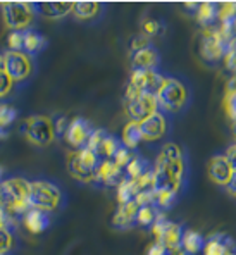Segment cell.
Here are the masks:
<instances>
[{
  "label": "cell",
  "mask_w": 236,
  "mask_h": 255,
  "mask_svg": "<svg viewBox=\"0 0 236 255\" xmlns=\"http://www.w3.org/2000/svg\"><path fill=\"white\" fill-rule=\"evenodd\" d=\"M207 174H209V179H211L214 185H219L226 188L228 183L233 178L235 169L230 164V160L226 159V155H214L209 160Z\"/></svg>",
  "instance_id": "9a60e30c"
},
{
  "label": "cell",
  "mask_w": 236,
  "mask_h": 255,
  "mask_svg": "<svg viewBox=\"0 0 236 255\" xmlns=\"http://www.w3.org/2000/svg\"><path fill=\"white\" fill-rule=\"evenodd\" d=\"M22 224L24 228L33 235H40L50 226V216L48 212H43L40 209H29L28 212L22 216Z\"/></svg>",
  "instance_id": "44dd1931"
},
{
  "label": "cell",
  "mask_w": 236,
  "mask_h": 255,
  "mask_svg": "<svg viewBox=\"0 0 236 255\" xmlns=\"http://www.w3.org/2000/svg\"><path fill=\"white\" fill-rule=\"evenodd\" d=\"M47 47V38L43 35H40L35 29H26L24 31V43H22V52L28 55H35L38 52H42Z\"/></svg>",
  "instance_id": "cb8c5ba5"
},
{
  "label": "cell",
  "mask_w": 236,
  "mask_h": 255,
  "mask_svg": "<svg viewBox=\"0 0 236 255\" xmlns=\"http://www.w3.org/2000/svg\"><path fill=\"white\" fill-rule=\"evenodd\" d=\"M228 42L223 38L219 29L214 31H205L200 40V55L205 62H217L223 61L226 55Z\"/></svg>",
  "instance_id": "7c38bea8"
},
{
  "label": "cell",
  "mask_w": 236,
  "mask_h": 255,
  "mask_svg": "<svg viewBox=\"0 0 236 255\" xmlns=\"http://www.w3.org/2000/svg\"><path fill=\"white\" fill-rule=\"evenodd\" d=\"M224 66H226L228 71L236 76V36L231 38V42L228 43V48H226V55H224Z\"/></svg>",
  "instance_id": "4dcf8cb0"
},
{
  "label": "cell",
  "mask_w": 236,
  "mask_h": 255,
  "mask_svg": "<svg viewBox=\"0 0 236 255\" xmlns=\"http://www.w3.org/2000/svg\"><path fill=\"white\" fill-rule=\"evenodd\" d=\"M22 134L36 147H48L55 140V126L48 116H31L22 125Z\"/></svg>",
  "instance_id": "8992f818"
},
{
  "label": "cell",
  "mask_w": 236,
  "mask_h": 255,
  "mask_svg": "<svg viewBox=\"0 0 236 255\" xmlns=\"http://www.w3.org/2000/svg\"><path fill=\"white\" fill-rule=\"evenodd\" d=\"M121 147H122L121 140H118L116 136L109 134L106 129H93V133L90 134L88 145H86V148L95 152L102 160L112 159V157L116 155V152Z\"/></svg>",
  "instance_id": "8fae6325"
},
{
  "label": "cell",
  "mask_w": 236,
  "mask_h": 255,
  "mask_svg": "<svg viewBox=\"0 0 236 255\" xmlns=\"http://www.w3.org/2000/svg\"><path fill=\"white\" fill-rule=\"evenodd\" d=\"M155 112H159V104H157L155 95L140 93L136 97L126 99V114L129 116V121L141 123Z\"/></svg>",
  "instance_id": "30bf717a"
},
{
  "label": "cell",
  "mask_w": 236,
  "mask_h": 255,
  "mask_svg": "<svg viewBox=\"0 0 236 255\" xmlns=\"http://www.w3.org/2000/svg\"><path fill=\"white\" fill-rule=\"evenodd\" d=\"M224 109H226L228 118H230L233 123H236V93L235 95L224 97Z\"/></svg>",
  "instance_id": "74e56055"
},
{
  "label": "cell",
  "mask_w": 236,
  "mask_h": 255,
  "mask_svg": "<svg viewBox=\"0 0 236 255\" xmlns=\"http://www.w3.org/2000/svg\"><path fill=\"white\" fill-rule=\"evenodd\" d=\"M12 86H14V81L10 80L9 74L2 69V71H0V99L9 95L10 90H12Z\"/></svg>",
  "instance_id": "8d00e7d4"
},
{
  "label": "cell",
  "mask_w": 236,
  "mask_h": 255,
  "mask_svg": "<svg viewBox=\"0 0 236 255\" xmlns=\"http://www.w3.org/2000/svg\"><path fill=\"white\" fill-rule=\"evenodd\" d=\"M133 157L134 155H133V152H131V150H128L126 147H121L118 152H116V155L112 157V160H114L119 167H122V169H124V167L131 162V159H133Z\"/></svg>",
  "instance_id": "e575fe53"
},
{
  "label": "cell",
  "mask_w": 236,
  "mask_h": 255,
  "mask_svg": "<svg viewBox=\"0 0 236 255\" xmlns=\"http://www.w3.org/2000/svg\"><path fill=\"white\" fill-rule=\"evenodd\" d=\"M155 97L159 109H164L167 112L183 111L190 100L188 88L185 86V83H181L176 78H166Z\"/></svg>",
  "instance_id": "277c9868"
},
{
  "label": "cell",
  "mask_w": 236,
  "mask_h": 255,
  "mask_svg": "<svg viewBox=\"0 0 236 255\" xmlns=\"http://www.w3.org/2000/svg\"><path fill=\"white\" fill-rule=\"evenodd\" d=\"M166 78L157 69H145V71H133L129 76V83L126 86V99L136 97L140 93L157 95Z\"/></svg>",
  "instance_id": "52a82bcc"
},
{
  "label": "cell",
  "mask_w": 236,
  "mask_h": 255,
  "mask_svg": "<svg viewBox=\"0 0 236 255\" xmlns=\"http://www.w3.org/2000/svg\"><path fill=\"white\" fill-rule=\"evenodd\" d=\"M2 176H3V169H2V166H0V183L3 181V179H2Z\"/></svg>",
  "instance_id": "ee69618b"
},
{
  "label": "cell",
  "mask_w": 236,
  "mask_h": 255,
  "mask_svg": "<svg viewBox=\"0 0 236 255\" xmlns=\"http://www.w3.org/2000/svg\"><path fill=\"white\" fill-rule=\"evenodd\" d=\"M93 133V128L90 125V121H86L85 118H74L69 121V126L66 129V141L74 147L76 150L85 148L88 145L90 134Z\"/></svg>",
  "instance_id": "4fadbf2b"
},
{
  "label": "cell",
  "mask_w": 236,
  "mask_h": 255,
  "mask_svg": "<svg viewBox=\"0 0 236 255\" xmlns=\"http://www.w3.org/2000/svg\"><path fill=\"white\" fill-rule=\"evenodd\" d=\"M205 247V238L202 233L195 230H185L183 231V240H181V249L185 250L186 255H197L204 252Z\"/></svg>",
  "instance_id": "603a6c76"
},
{
  "label": "cell",
  "mask_w": 236,
  "mask_h": 255,
  "mask_svg": "<svg viewBox=\"0 0 236 255\" xmlns=\"http://www.w3.org/2000/svg\"><path fill=\"white\" fill-rule=\"evenodd\" d=\"M3 71L9 74V78L14 83L28 80L33 73L31 57L28 54H24V52L7 50L3 54Z\"/></svg>",
  "instance_id": "9c48e42d"
},
{
  "label": "cell",
  "mask_w": 236,
  "mask_h": 255,
  "mask_svg": "<svg viewBox=\"0 0 236 255\" xmlns=\"http://www.w3.org/2000/svg\"><path fill=\"white\" fill-rule=\"evenodd\" d=\"M185 178V155L179 145L166 143L153 166V191H171L178 195Z\"/></svg>",
  "instance_id": "6da1fadb"
},
{
  "label": "cell",
  "mask_w": 236,
  "mask_h": 255,
  "mask_svg": "<svg viewBox=\"0 0 236 255\" xmlns=\"http://www.w3.org/2000/svg\"><path fill=\"white\" fill-rule=\"evenodd\" d=\"M35 10L45 19L57 21L73 14V2H42L35 3Z\"/></svg>",
  "instance_id": "ffe728a7"
},
{
  "label": "cell",
  "mask_w": 236,
  "mask_h": 255,
  "mask_svg": "<svg viewBox=\"0 0 236 255\" xmlns=\"http://www.w3.org/2000/svg\"><path fill=\"white\" fill-rule=\"evenodd\" d=\"M12 247H14L12 231L7 230V228H2L0 230V255H7L12 250Z\"/></svg>",
  "instance_id": "1f68e13d"
},
{
  "label": "cell",
  "mask_w": 236,
  "mask_h": 255,
  "mask_svg": "<svg viewBox=\"0 0 236 255\" xmlns=\"http://www.w3.org/2000/svg\"><path fill=\"white\" fill-rule=\"evenodd\" d=\"M140 129L143 134V141H155L160 140L164 134L167 133V121L164 118V114L155 112L150 118H147L145 121L140 123Z\"/></svg>",
  "instance_id": "e0dca14e"
},
{
  "label": "cell",
  "mask_w": 236,
  "mask_h": 255,
  "mask_svg": "<svg viewBox=\"0 0 236 255\" xmlns=\"http://www.w3.org/2000/svg\"><path fill=\"white\" fill-rule=\"evenodd\" d=\"M150 230L155 236V242L160 243V245L167 247V249H179L181 247L183 231L185 230L178 223H172L162 214H159V217L155 219Z\"/></svg>",
  "instance_id": "ba28073f"
},
{
  "label": "cell",
  "mask_w": 236,
  "mask_h": 255,
  "mask_svg": "<svg viewBox=\"0 0 236 255\" xmlns=\"http://www.w3.org/2000/svg\"><path fill=\"white\" fill-rule=\"evenodd\" d=\"M3 69V54H0V71Z\"/></svg>",
  "instance_id": "b9f144b4"
},
{
  "label": "cell",
  "mask_w": 236,
  "mask_h": 255,
  "mask_svg": "<svg viewBox=\"0 0 236 255\" xmlns=\"http://www.w3.org/2000/svg\"><path fill=\"white\" fill-rule=\"evenodd\" d=\"M141 31H143L145 36L152 38V36H157L162 31V24H160V21L153 19V17H148V19H145L141 22Z\"/></svg>",
  "instance_id": "d6a6232c"
},
{
  "label": "cell",
  "mask_w": 236,
  "mask_h": 255,
  "mask_svg": "<svg viewBox=\"0 0 236 255\" xmlns=\"http://www.w3.org/2000/svg\"><path fill=\"white\" fill-rule=\"evenodd\" d=\"M102 10V5L97 2H74L73 3V16L80 21L95 19Z\"/></svg>",
  "instance_id": "484cf974"
},
{
  "label": "cell",
  "mask_w": 236,
  "mask_h": 255,
  "mask_svg": "<svg viewBox=\"0 0 236 255\" xmlns=\"http://www.w3.org/2000/svg\"><path fill=\"white\" fill-rule=\"evenodd\" d=\"M150 45H152L150 38H148V36H145L143 33H141V35L133 36V40H131V43H129V50L131 52H138V50H141V48L150 47Z\"/></svg>",
  "instance_id": "d590c367"
},
{
  "label": "cell",
  "mask_w": 236,
  "mask_h": 255,
  "mask_svg": "<svg viewBox=\"0 0 236 255\" xmlns=\"http://www.w3.org/2000/svg\"><path fill=\"white\" fill-rule=\"evenodd\" d=\"M147 171H150V167H148L147 160H143L141 157H138V155H134L133 159H131V162L124 167L126 178H129V179L140 178V176L145 174Z\"/></svg>",
  "instance_id": "83f0119b"
},
{
  "label": "cell",
  "mask_w": 236,
  "mask_h": 255,
  "mask_svg": "<svg viewBox=\"0 0 236 255\" xmlns=\"http://www.w3.org/2000/svg\"><path fill=\"white\" fill-rule=\"evenodd\" d=\"M3 205V200H2V193H0V207Z\"/></svg>",
  "instance_id": "f6af8a7d"
},
{
  "label": "cell",
  "mask_w": 236,
  "mask_h": 255,
  "mask_svg": "<svg viewBox=\"0 0 236 255\" xmlns=\"http://www.w3.org/2000/svg\"><path fill=\"white\" fill-rule=\"evenodd\" d=\"M226 190H228V193H230V195H233V197H236V171H235L233 178H231V181L228 183Z\"/></svg>",
  "instance_id": "60d3db41"
},
{
  "label": "cell",
  "mask_w": 236,
  "mask_h": 255,
  "mask_svg": "<svg viewBox=\"0 0 236 255\" xmlns=\"http://www.w3.org/2000/svg\"><path fill=\"white\" fill-rule=\"evenodd\" d=\"M226 159L230 160V164L233 166V169L236 171V143L235 145H231V147H228V150H226Z\"/></svg>",
  "instance_id": "ab89813d"
},
{
  "label": "cell",
  "mask_w": 236,
  "mask_h": 255,
  "mask_svg": "<svg viewBox=\"0 0 236 255\" xmlns=\"http://www.w3.org/2000/svg\"><path fill=\"white\" fill-rule=\"evenodd\" d=\"M233 136H235V140H236V123H233Z\"/></svg>",
  "instance_id": "7bdbcfd3"
},
{
  "label": "cell",
  "mask_w": 236,
  "mask_h": 255,
  "mask_svg": "<svg viewBox=\"0 0 236 255\" xmlns=\"http://www.w3.org/2000/svg\"><path fill=\"white\" fill-rule=\"evenodd\" d=\"M138 204L136 202H128V204H119L118 211L112 216V226L116 230H131L136 226V216H138Z\"/></svg>",
  "instance_id": "ac0fdd59"
},
{
  "label": "cell",
  "mask_w": 236,
  "mask_h": 255,
  "mask_svg": "<svg viewBox=\"0 0 236 255\" xmlns=\"http://www.w3.org/2000/svg\"><path fill=\"white\" fill-rule=\"evenodd\" d=\"M204 255H236V240L228 233H214L205 240Z\"/></svg>",
  "instance_id": "2e32d148"
},
{
  "label": "cell",
  "mask_w": 236,
  "mask_h": 255,
  "mask_svg": "<svg viewBox=\"0 0 236 255\" xmlns=\"http://www.w3.org/2000/svg\"><path fill=\"white\" fill-rule=\"evenodd\" d=\"M147 255H167V247L160 245V243L153 242L147 250Z\"/></svg>",
  "instance_id": "f35d334b"
},
{
  "label": "cell",
  "mask_w": 236,
  "mask_h": 255,
  "mask_svg": "<svg viewBox=\"0 0 236 255\" xmlns=\"http://www.w3.org/2000/svg\"><path fill=\"white\" fill-rule=\"evenodd\" d=\"M67 171H69V174L73 176L74 179H78V181H81V183L95 181V171L88 169V167H85L83 164H81V160L78 159L76 150L67 155Z\"/></svg>",
  "instance_id": "7402d4cb"
},
{
  "label": "cell",
  "mask_w": 236,
  "mask_h": 255,
  "mask_svg": "<svg viewBox=\"0 0 236 255\" xmlns=\"http://www.w3.org/2000/svg\"><path fill=\"white\" fill-rule=\"evenodd\" d=\"M159 217L155 205H148V207H140L138 209V216H136V224L143 228H152L155 219Z\"/></svg>",
  "instance_id": "f1b7e54d"
},
{
  "label": "cell",
  "mask_w": 236,
  "mask_h": 255,
  "mask_svg": "<svg viewBox=\"0 0 236 255\" xmlns=\"http://www.w3.org/2000/svg\"><path fill=\"white\" fill-rule=\"evenodd\" d=\"M138 193H140V191H138V186H136V183H134V179L126 178L124 181L118 186V202L119 204L133 202Z\"/></svg>",
  "instance_id": "4316f807"
},
{
  "label": "cell",
  "mask_w": 236,
  "mask_h": 255,
  "mask_svg": "<svg viewBox=\"0 0 236 255\" xmlns=\"http://www.w3.org/2000/svg\"><path fill=\"white\" fill-rule=\"evenodd\" d=\"M143 141V134H141L140 129V123L129 121L128 125L122 129V136H121V143L122 147H126L128 150H134L138 148V145Z\"/></svg>",
  "instance_id": "d4e9b609"
},
{
  "label": "cell",
  "mask_w": 236,
  "mask_h": 255,
  "mask_svg": "<svg viewBox=\"0 0 236 255\" xmlns=\"http://www.w3.org/2000/svg\"><path fill=\"white\" fill-rule=\"evenodd\" d=\"M159 52L157 48L150 45L147 48H141L138 52H131V69L133 71H145V69H155L159 66Z\"/></svg>",
  "instance_id": "d6986e66"
},
{
  "label": "cell",
  "mask_w": 236,
  "mask_h": 255,
  "mask_svg": "<svg viewBox=\"0 0 236 255\" xmlns=\"http://www.w3.org/2000/svg\"><path fill=\"white\" fill-rule=\"evenodd\" d=\"M2 136H3V131H2V129H0V138H2Z\"/></svg>",
  "instance_id": "bcb514c9"
},
{
  "label": "cell",
  "mask_w": 236,
  "mask_h": 255,
  "mask_svg": "<svg viewBox=\"0 0 236 255\" xmlns=\"http://www.w3.org/2000/svg\"><path fill=\"white\" fill-rule=\"evenodd\" d=\"M2 10L3 24L10 31H26L29 29L33 19H35V3L28 2H5L0 5Z\"/></svg>",
  "instance_id": "5b68a950"
},
{
  "label": "cell",
  "mask_w": 236,
  "mask_h": 255,
  "mask_svg": "<svg viewBox=\"0 0 236 255\" xmlns=\"http://www.w3.org/2000/svg\"><path fill=\"white\" fill-rule=\"evenodd\" d=\"M29 183L24 178H9L0 183V193H2L3 207L9 214L24 216L31 209L28 200L29 195Z\"/></svg>",
  "instance_id": "7a4b0ae2"
},
{
  "label": "cell",
  "mask_w": 236,
  "mask_h": 255,
  "mask_svg": "<svg viewBox=\"0 0 236 255\" xmlns=\"http://www.w3.org/2000/svg\"><path fill=\"white\" fill-rule=\"evenodd\" d=\"M17 118V111L14 109L12 106H9V104H0V129H5V128H9L10 125H14V121H16Z\"/></svg>",
  "instance_id": "f546056e"
},
{
  "label": "cell",
  "mask_w": 236,
  "mask_h": 255,
  "mask_svg": "<svg viewBox=\"0 0 236 255\" xmlns=\"http://www.w3.org/2000/svg\"><path fill=\"white\" fill-rule=\"evenodd\" d=\"M29 205L43 212H52L59 209L62 202V191L57 185L45 179H35L29 183Z\"/></svg>",
  "instance_id": "3957f363"
},
{
  "label": "cell",
  "mask_w": 236,
  "mask_h": 255,
  "mask_svg": "<svg viewBox=\"0 0 236 255\" xmlns=\"http://www.w3.org/2000/svg\"><path fill=\"white\" fill-rule=\"evenodd\" d=\"M22 43H24V31H9V35H7L9 50L22 52Z\"/></svg>",
  "instance_id": "836d02e7"
},
{
  "label": "cell",
  "mask_w": 236,
  "mask_h": 255,
  "mask_svg": "<svg viewBox=\"0 0 236 255\" xmlns=\"http://www.w3.org/2000/svg\"><path fill=\"white\" fill-rule=\"evenodd\" d=\"M126 179V172L122 167H119L112 159L100 160V164L95 169V181L106 186H116L118 188Z\"/></svg>",
  "instance_id": "5bb4252c"
}]
</instances>
